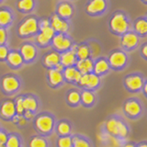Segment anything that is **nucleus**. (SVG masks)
<instances>
[{
	"mask_svg": "<svg viewBox=\"0 0 147 147\" xmlns=\"http://www.w3.org/2000/svg\"><path fill=\"white\" fill-rule=\"evenodd\" d=\"M106 130L109 135L122 138L128 134L127 126L121 121L117 119H110L106 123Z\"/></svg>",
	"mask_w": 147,
	"mask_h": 147,
	"instance_id": "f257e3e1",
	"label": "nucleus"
},
{
	"mask_svg": "<svg viewBox=\"0 0 147 147\" xmlns=\"http://www.w3.org/2000/svg\"><path fill=\"white\" fill-rule=\"evenodd\" d=\"M110 27L114 31L119 32V33H123V32L127 31L129 24L125 17L122 14L117 13L115 14L111 20H110Z\"/></svg>",
	"mask_w": 147,
	"mask_h": 147,
	"instance_id": "f03ea898",
	"label": "nucleus"
},
{
	"mask_svg": "<svg viewBox=\"0 0 147 147\" xmlns=\"http://www.w3.org/2000/svg\"><path fill=\"white\" fill-rule=\"evenodd\" d=\"M36 127L42 133H48L52 131L53 126V119L48 115H41L36 119Z\"/></svg>",
	"mask_w": 147,
	"mask_h": 147,
	"instance_id": "7ed1b4c3",
	"label": "nucleus"
},
{
	"mask_svg": "<svg viewBox=\"0 0 147 147\" xmlns=\"http://www.w3.org/2000/svg\"><path fill=\"white\" fill-rule=\"evenodd\" d=\"M99 81L100 80H99L98 76L90 73V74H86V75H82L78 84L81 86H86V88L92 89L98 86Z\"/></svg>",
	"mask_w": 147,
	"mask_h": 147,
	"instance_id": "20e7f679",
	"label": "nucleus"
},
{
	"mask_svg": "<svg viewBox=\"0 0 147 147\" xmlns=\"http://www.w3.org/2000/svg\"><path fill=\"white\" fill-rule=\"evenodd\" d=\"M37 29H38V24H37L36 20L33 18H29L20 26L18 32H20V35L26 36L34 33V32H36Z\"/></svg>",
	"mask_w": 147,
	"mask_h": 147,
	"instance_id": "39448f33",
	"label": "nucleus"
},
{
	"mask_svg": "<svg viewBox=\"0 0 147 147\" xmlns=\"http://www.w3.org/2000/svg\"><path fill=\"white\" fill-rule=\"evenodd\" d=\"M125 85L131 91H138L144 85V82L140 76H129L125 79Z\"/></svg>",
	"mask_w": 147,
	"mask_h": 147,
	"instance_id": "423d86ee",
	"label": "nucleus"
},
{
	"mask_svg": "<svg viewBox=\"0 0 147 147\" xmlns=\"http://www.w3.org/2000/svg\"><path fill=\"white\" fill-rule=\"evenodd\" d=\"M126 54L122 52H115L109 56V63L114 68H121L126 63Z\"/></svg>",
	"mask_w": 147,
	"mask_h": 147,
	"instance_id": "0eeeda50",
	"label": "nucleus"
},
{
	"mask_svg": "<svg viewBox=\"0 0 147 147\" xmlns=\"http://www.w3.org/2000/svg\"><path fill=\"white\" fill-rule=\"evenodd\" d=\"M2 87L6 92L10 93L20 87V82L14 76H6L2 80Z\"/></svg>",
	"mask_w": 147,
	"mask_h": 147,
	"instance_id": "6e6552de",
	"label": "nucleus"
},
{
	"mask_svg": "<svg viewBox=\"0 0 147 147\" xmlns=\"http://www.w3.org/2000/svg\"><path fill=\"white\" fill-rule=\"evenodd\" d=\"M53 43L55 48H57L58 50H61V51L67 50L72 46L71 40L65 38L63 34H58L56 36H54L53 39Z\"/></svg>",
	"mask_w": 147,
	"mask_h": 147,
	"instance_id": "1a4fd4ad",
	"label": "nucleus"
},
{
	"mask_svg": "<svg viewBox=\"0 0 147 147\" xmlns=\"http://www.w3.org/2000/svg\"><path fill=\"white\" fill-rule=\"evenodd\" d=\"M0 113H1L2 117L8 119L12 118L16 115V108H15V103L13 101L7 100L3 105L1 106L0 109Z\"/></svg>",
	"mask_w": 147,
	"mask_h": 147,
	"instance_id": "9d476101",
	"label": "nucleus"
},
{
	"mask_svg": "<svg viewBox=\"0 0 147 147\" xmlns=\"http://www.w3.org/2000/svg\"><path fill=\"white\" fill-rule=\"evenodd\" d=\"M94 63L91 59H84L79 60L76 63V69L80 72L81 75H86V74H90L93 71Z\"/></svg>",
	"mask_w": 147,
	"mask_h": 147,
	"instance_id": "9b49d317",
	"label": "nucleus"
},
{
	"mask_svg": "<svg viewBox=\"0 0 147 147\" xmlns=\"http://www.w3.org/2000/svg\"><path fill=\"white\" fill-rule=\"evenodd\" d=\"M125 112L131 117L138 116L141 113V106L135 100H129L124 106Z\"/></svg>",
	"mask_w": 147,
	"mask_h": 147,
	"instance_id": "f8f14e48",
	"label": "nucleus"
},
{
	"mask_svg": "<svg viewBox=\"0 0 147 147\" xmlns=\"http://www.w3.org/2000/svg\"><path fill=\"white\" fill-rule=\"evenodd\" d=\"M63 76L65 77V79L69 82L78 83L82 75L76 68L70 66V67H67L65 70L63 71Z\"/></svg>",
	"mask_w": 147,
	"mask_h": 147,
	"instance_id": "ddd939ff",
	"label": "nucleus"
},
{
	"mask_svg": "<svg viewBox=\"0 0 147 147\" xmlns=\"http://www.w3.org/2000/svg\"><path fill=\"white\" fill-rule=\"evenodd\" d=\"M21 56L25 61H31L36 55V50L31 44H24L20 50Z\"/></svg>",
	"mask_w": 147,
	"mask_h": 147,
	"instance_id": "4468645a",
	"label": "nucleus"
},
{
	"mask_svg": "<svg viewBox=\"0 0 147 147\" xmlns=\"http://www.w3.org/2000/svg\"><path fill=\"white\" fill-rule=\"evenodd\" d=\"M138 43V37L136 34L132 33V32H129V33L124 34L121 39V44L124 47L127 48H132L135 47Z\"/></svg>",
	"mask_w": 147,
	"mask_h": 147,
	"instance_id": "2eb2a0df",
	"label": "nucleus"
},
{
	"mask_svg": "<svg viewBox=\"0 0 147 147\" xmlns=\"http://www.w3.org/2000/svg\"><path fill=\"white\" fill-rule=\"evenodd\" d=\"M106 7L105 0H91L87 6V11L90 13H99Z\"/></svg>",
	"mask_w": 147,
	"mask_h": 147,
	"instance_id": "dca6fc26",
	"label": "nucleus"
},
{
	"mask_svg": "<svg viewBox=\"0 0 147 147\" xmlns=\"http://www.w3.org/2000/svg\"><path fill=\"white\" fill-rule=\"evenodd\" d=\"M49 82L52 86H57L61 84L63 80V76L60 72L56 71L55 69H50L48 72Z\"/></svg>",
	"mask_w": 147,
	"mask_h": 147,
	"instance_id": "f3484780",
	"label": "nucleus"
},
{
	"mask_svg": "<svg viewBox=\"0 0 147 147\" xmlns=\"http://www.w3.org/2000/svg\"><path fill=\"white\" fill-rule=\"evenodd\" d=\"M76 54H74L72 52H65L60 55V62L63 66L70 67L76 63Z\"/></svg>",
	"mask_w": 147,
	"mask_h": 147,
	"instance_id": "a211bd4d",
	"label": "nucleus"
},
{
	"mask_svg": "<svg viewBox=\"0 0 147 147\" xmlns=\"http://www.w3.org/2000/svg\"><path fill=\"white\" fill-rule=\"evenodd\" d=\"M52 28L53 29V30L65 32L68 30V25L66 22L62 20L59 17L53 16L52 20Z\"/></svg>",
	"mask_w": 147,
	"mask_h": 147,
	"instance_id": "6ab92c4d",
	"label": "nucleus"
},
{
	"mask_svg": "<svg viewBox=\"0 0 147 147\" xmlns=\"http://www.w3.org/2000/svg\"><path fill=\"white\" fill-rule=\"evenodd\" d=\"M109 69V63L104 59H100L98 60L94 64V68L93 71L95 72V75H102V74L106 73Z\"/></svg>",
	"mask_w": 147,
	"mask_h": 147,
	"instance_id": "aec40b11",
	"label": "nucleus"
},
{
	"mask_svg": "<svg viewBox=\"0 0 147 147\" xmlns=\"http://www.w3.org/2000/svg\"><path fill=\"white\" fill-rule=\"evenodd\" d=\"M60 62V54L57 53H50L44 57V63L49 67L55 66Z\"/></svg>",
	"mask_w": 147,
	"mask_h": 147,
	"instance_id": "412c9836",
	"label": "nucleus"
},
{
	"mask_svg": "<svg viewBox=\"0 0 147 147\" xmlns=\"http://www.w3.org/2000/svg\"><path fill=\"white\" fill-rule=\"evenodd\" d=\"M7 57L8 63H10L12 66H20L22 63V61H23V58L21 56V54L17 53V52L9 53Z\"/></svg>",
	"mask_w": 147,
	"mask_h": 147,
	"instance_id": "4be33fe9",
	"label": "nucleus"
},
{
	"mask_svg": "<svg viewBox=\"0 0 147 147\" xmlns=\"http://www.w3.org/2000/svg\"><path fill=\"white\" fill-rule=\"evenodd\" d=\"M22 104H23L24 110H29V111H31V112L36 110L37 107H38L37 100L34 98H31V96H28V98H23Z\"/></svg>",
	"mask_w": 147,
	"mask_h": 147,
	"instance_id": "5701e85b",
	"label": "nucleus"
},
{
	"mask_svg": "<svg viewBox=\"0 0 147 147\" xmlns=\"http://www.w3.org/2000/svg\"><path fill=\"white\" fill-rule=\"evenodd\" d=\"M58 12L60 14V16H62L63 18H68L72 15L73 9L71 7V6L69 4L66 3H63L59 6L58 7Z\"/></svg>",
	"mask_w": 147,
	"mask_h": 147,
	"instance_id": "b1692460",
	"label": "nucleus"
},
{
	"mask_svg": "<svg viewBox=\"0 0 147 147\" xmlns=\"http://www.w3.org/2000/svg\"><path fill=\"white\" fill-rule=\"evenodd\" d=\"M76 54L77 55V57L79 58V60H84L87 59L90 55V51L89 48L86 45H81V46H77V50Z\"/></svg>",
	"mask_w": 147,
	"mask_h": 147,
	"instance_id": "393cba45",
	"label": "nucleus"
},
{
	"mask_svg": "<svg viewBox=\"0 0 147 147\" xmlns=\"http://www.w3.org/2000/svg\"><path fill=\"white\" fill-rule=\"evenodd\" d=\"M82 102L85 105H91L93 104L94 100H95V96L93 95V93L88 90H86L82 93V95H80Z\"/></svg>",
	"mask_w": 147,
	"mask_h": 147,
	"instance_id": "a878e982",
	"label": "nucleus"
},
{
	"mask_svg": "<svg viewBox=\"0 0 147 147\" xmlns=\"http://www.w3.org/2000/svg\"><path fill=\"white\" fill-rule=\"evenodd\" d=\"M57 131H58V132L61 135L66 136V135L69 134V133H70V131H71V127H70V125H69L67 122L62 121V122H60L58 124Z\"/></svg>",
	"mask_w": 147,
	"mask_h": 147,
	"instance_id": "bb28decb",
	"label": "nucleus"
},
{
	"mask_svg": "<svg viewBox=\"0 0 147 147\" xmlns=\"http://www.w3.org/2000/svg\"><path fill=\"white\" fill-rule=\"evenodd\" d=\"M67 100L70 104L76 105V104L79 103L80 100H81L80 94L78 93L77 91H71L67 96Z\"/></svg>",
	"mask_w": 147,
	"mask_h": 147,
	"instance_id": "cd10ccee",
	"label": "nucleus"
},
{
	"mask_svg": "<svg viewBox=\"0 0 147 147\" xmlns=\"http://www.w3.org/2000/svg\"><path fill=\"white\" fill-rule=\"evenodd\" d=\"M30 147H47V142L40 137H34L30 142Z\"/></svg>",
	"mask_w": 147,
	"mask_h": 147,
	"instance_id": "c85d7f7f",
	"label": "nucleus"
},
{
	"mask_svg": "<svg viewBox=\"0 0 147 147\" xmlns=\"http://www.w3.org/2000/svg\"><path fill=\"white\" fill-rule=\"evenodd\" d=\"M11 14L7 10H0V25H7L11 21Z\"/></svg>",
	"mask_w": 147,
	"mask_h": 147,
	"instance_id": "c756f323",
	"label": "nucleus"
},
{
	"mask_svg": "<svg viewBox=\"0 0 147 147\" xmlns=\"http://www.w3.org/2000/svg\"><path fill=\"white\" fill-rule=\"evenodd\" d=\"M135 30L138 33L145 34L147 31V24L144 20H139L135 23Z\"/></svg>",
	"mask_w": 147,
	"mask_h": 147,
	"instance_id": "7c9ffc66",
	"label": "nucleus"
},
{
	"mask_svg": "<svg viewBox=\"0 0 147 147\" xmlns=\"http://www.w3.org/2000/svg\"><path fill=\"white\" fill-rule=\"evenodd\" d=\"M59 147H73V141L70 136H63L58 140Z\"/></svg>",
	"mask_w": 147,
	"mask_h": 147,
	"instance_id": "2f4dec72",
	"label": "nucleus"
},
{
	"mask_svg": "<svg viewBox=\"0 0 147 147\" xmlns=\"http://www.w3.org/2000/svg\"><path fill=\"white\" fill-rule=\"evenodd\" d=\"M34 2L33 0H20L18 3V6L23 10H30L33 7Z\"/></svg>",
	"mask_w": 147,
	"mask_h": 147,
	"instance_id": "473e14b6",
	"label": "nucleus"
},
{
	"mask_svg": "<svg viewBox=\"0 0 147 147\" xmlns=\"http://www.w3.org/2000/svg\"><path fill=\"white\" fill-rule=\"evenodd\" d=\"M5 146L6 147H20V142L17 136L11 135L7 137V140Z\"/></svg>",
	"mask_w": 147,
	"mask_h": 147,
	"instance_id": "72a5a7b5",
	"label": "nucleus"
},
{
	"mask_svg": "<svg viewBox=\"0 0 147 147\" xmlns=\"http://www.w3.org/2000/svg\"><path fill=\"white\" fill-rule=\"evenodd\" d=\"M72 141H73L74 147H90L88 142L82 139V138L75 137L74 139H72Z\"/></svg>",
	"mask_w": 147,
	"mask_h": 147,
	"instance_id": "f704fd0d",
	"label": "nucleus"
},
{
	"mask_svg": "<svg viewBox=\"0 0 147 147\" xmlns=\"http://www.w3.org/2000/svg\"><path fill=\"white\" fill-rule=\"evenodd\" d=\"M22 101H23V98L22 96H20L17 101H16V104H15V108H16V112L18 115H21L22 113H24V108H23V104H22Z\"/></svg>",
	"mask_w": 147,
	"mask_h": 147,
	"instance_id": "c9c22d12",
	"label": "nucleus"
},
{
	"mask_svg": "<svg viewBox=\"0 0 147 147\" xmlns=\"http://www.w3.org/2000/svg\"><path fill=\"white\" fill-rule=\"evenodd\" d=\"M41 31V33H43L45 36H47L49 39H52L53 37V35H54V30H53V29L52 27H50V26H48V27H46V28H43V29H41L40 30Z\"/></svg>",
	"mask_w": 147,
	"mask_h": 147,
	"instance_id": "e433bc0d",
	"label": "nucleus"
},
{
	"mask_svg": "<svg viewBox=\"0 0 147 147\" xmlns=\"http://www.w3.org/2000/svg\"><path fill=\"white\" fill-rule=\"evenodd\" d=\"M37 40H38V42L41 45H46L47 43H49V41L51 40V39H49L47 36H45L43 33H40L37 36Z\"/></svg>",
	"mask_w": 147,
	"mask_h": 147,
	"instance_id": "4c0bfd02",
	"label": "nucleus"
},
{
	"mask_svg": "<svg viewBox=\"0 0 147 147\" xmlns=\"http://www.w3.org/2000/svg\"><path fill=\"white\" fill-rule=\"evenodd\" d=\"M7 54H8L7 49L5 47V46L0 45V59H1V60L6 59L7 56Z\"/></svg>",
	"mask_w": 147,
	"mask_h": 147,
	"instance_id": "58836bf2",
	"label": "nucleus"
},
{
	"mask_svg": "<svg viewBox=\"0 0 147 147\" xmlns=\"http://www.w3.org/2000/svg\"><path fill=\"white\" fill-rule=\"evenodd\" d=\"M7 140V135L4 131H0V145H5Z\"/></svg>",
	"mask_w": 147,
	"mask_h": 147,
	"instance_id": "ea45409f",
	"label": "nucleus"
},
{
	"mask_svg": "<svg viewBox=\"0 0 147 147\" xmlns=\"http://www.w3.org/2000/svg\"><path fill=\"white\" fill-rule=\"evenodd\" d=\"M6 38H7L6 31L2 28H0V45L3 44L6 41Z\"/></svg>",
	"mask_w": 147,
	"mask_h": 147,
	"instance_id": "a19ab883",
	"label": "nucleus"
},
{
	"mask_svg": "<svg viewBox=\"0 0 147 147\" xmlns=\"http://www.w3.org/2000/svg\"><path fill=\"white\" fill-rule=\"evenodd\" d=\"M24 118L26 119H30L33 118V113L31 111H29V110H25L24 111Z\"/></svg>",
	"mask_w": 147,
	"mask_h": 147,
	"instance_id": "79ce46f5",
	"label": "nucleus"
},
{
	"mask_svg": "<svg viewBox=\"0 0 147 147\" xmlns=\"http://www.w3.org/2000/svg\"><path fill=\"white\" fill-rule=\"evenodd\" d=\"M48 26H50L49 25V21L47 20H42L40 23V30L41 29H43V28H46V27H48Z\"/></svg>",
	"mask_w": 147,
	"mask_h": 147,
	"instance_id": "37998d69",
	"label": "nucleus"
},
{
	"mask_svg": "<svg viewBox=\"0 0 147 147\" xmlns=\"http://www.w3.org/2000/svg\"><path fill=\"white\" fill-rule=\"evenodd\" d=\"M18 125L24 126L25 124H26V119H25L24 117H21V116H20V119H18Z\"/></svg>",
	"mask_w": 147,
	"mask_h": 147,
	"instance_id": "c03bdc74",
	"label": "nucleus"
},
{
	"mask_svg": "<svg viewBox=\"0 0 147 147\" xmlns=\"http://www.w3.org/2000/svg\"><path fill=\"white\" fill-rule=\"evenodd\" d=\"M55 70L61 73V72L63 70V65L62 63H58V64H56V65H55Z\"/></svg>",
	"mask_w": 147,
	"mask_h": 147,
	"instance_id": "a18cd8bd",
	"label": "nucleus"
},
{
	"mask_svg": "<svg viewBox=\"0 0 147 147\" xmlns=\"http://www.w3.org/2000/svg\"><path fill=\"white\" fill-rule=\"evenodd\" d=\"M142 53H144V56L147 55V53H146V45H144V48H142Z\"/></svg>",
	"mask_w": 147,
	"mask_h": 147,
	"instance_id": "49530a36",
	"label": "nucleus"
},
{
	"mask_svg": "<svg viewBox=\"0 0 147 147\" xmlns=\"http://www.w3.org/2000/svg\"><path fill=\"white\" fill-rule=\"evenodd\" d=\"M122 147H134V145L131 144H125V145H123Z\"/></svg>",
	"mask_w": 147,
	"mask_h": 147,
	"instance_id": "de8ad7c7",
	"label": "nucleus"
},
{
	"mask_svg": "<svg viewBox=\"0 0 147 147\" xmlns=\"http://www.w3.org/2000/svg\"><path fill=\"white\" fill-rule=\"evenodd\" d=\"M137 147H147V145H146L145 144H140V145H138Z\"/></svg>",
	"mask_w": 147,
	"mask_h": 147,
	"instance_id": "09e8293b",
	"label": "nucleus"
},
{
	"mask_svg": "<svg viewBox=\"0 0 147 147\" xmlns=\"http://www.w3.org/2000/svg\"><path fill=\"white\" fill-rule=\"evenodd\" d=\"M0 147H6V146H5V145H0Z\"/></svg>",
	"mask_w": 147,
	"mask_h": 147,
	"instance_id": "8fccbe9b",
	"label": "nucleus"
},
{
	"mask_svg": "<svg viewBox=\"0 0 147 147\" xmlns=\"http://www.w3.org/2000/svg\"><path fill=\"white\" fill-rule=\"evenodd\" d=\"M144 1H145V0H144Z\"/></svg>",
	"mask_w": 147,
	"mask_h": 147,
	"instance_id": "3c124183",
	"label": "nucleus"
}]
</instances>
